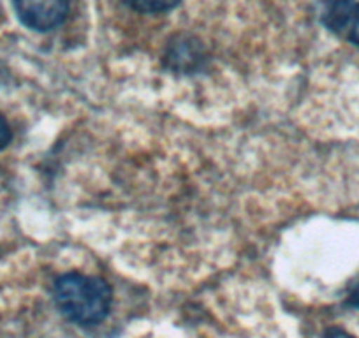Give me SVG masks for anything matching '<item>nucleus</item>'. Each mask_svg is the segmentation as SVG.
I'll use <instances>...</instances> for the list:
<instances>
[{
    "label": "nucleus",
    "instance_id": "obj_1",
    "mask_svg": "<svg viewBox=\"0 0 359 338\" xmlns=\"http://www.w3.org/2000/svg\"><path fill=\"white\" fill-rule=\"evenodd\" d=\"M53 299L69 320L79 326H94L108 317L113 296L102 278L69 271L55 280Z\"/></svg>",
    "mask_w": 359,
    "mask_h": 338
},
{
    "label": "nucleus",
    "instance_id": "obj_2",
    "mask_svg": "<svg viewBox=\"0 0 359 338\" xmlns=\"http://www.w3.org/2000/svg\"><path fill=\"white\" fill-rule=\"evenodd\" d=\"M20 22L36 32H50L67 20L69 0H15Z\"/></svg>",
    "mask_w": 359,
    "mask_h": 338
},
{
    "label": "nucleus",
    "instance_id": "obj_3",
    "mask_svg": "<svg viewBox=\"0 0 359 338\" xmlns=\"http://www.w3.org/2000/svg\"><path fill=\"white\" fill-rule=\"evenodd\" d=\"M320 23L359 46V0H320Z\"/></svg>",
    "mask_w": 359,
    "mask_h": 338
},
{
    "label": "nucleus",
    "instance_id": "obj_4",
    "mask_svg": "<svg viewBox=\"0 0 359 338\" xmlns=\"http://www.w3.org/2000/svg\"><path fill=\"white\" fill-rule=\"evenodd\" d=\"M206 60V50L198 37L191 34H176L165 48L164 62L171 71H198Z\"/></svg>",
    "mask_w": 359,
    "mask_h": 338
},
{
    "label": "nucleus",
    "instance_id": "obj_5",
    "mask_svg": "<svg viewBox=\"0 0 359 338\" xmlns=\"http://www.w3.org/2000/svg\"><path fill=\"white\" fill-rule=\"evenodd\" d=\"M126 2L130 9L143 15H162L182 4V0H126Z\"/></svg>",
    "mask_w": 359,
    "mask_h": 338
},
{
    "label": "nucleus",
    "instance_id": "obj_6",
    "mask_svg": "<svg viewBox=\"0 0 359 338\" xmlns=\"http://www.w3.org/2000/svg\"><path fill=\"white\" fill-rule=\"evenodd\" d=\"M11 141H13L11 127H9L8 120H6L4 116L0 115V150H4V148H8Z\"/></svg>",
    "mask_w": 359,
    "mask_h": 338
},
{
    "label": "nucleus",
    "instance_id": "obj_7",
    "mask_svg": "<svg viewBox=\"0 0 359 338\" xmlns=\"http://www.w3.org/2000/svg\"><path fill=\"white\" fill-rule=\"evenodd\" d=\"M324 338H355V337H352V334L347 333V331L340 330V327H331V330L326 331Z\"/></svg>",
    "mask_w": 359,
    "mask_h": 338
},
{
    "label": "nucleus",
    "instance_id": "obj_8",
    "mask_svg": "<svg viewBox=\"0 0 359 338\" xmlns=\"http://www.w3.org/2000/svg\"><path fill=\"white\" fill-rule=\"evenodd\" d=\"M348 305L354 306V309L359 310V284L352 289L351 296H348Z\"/></svg>",
    "mask_w": 359,
    "mask_h": 338
}]
</instances>
